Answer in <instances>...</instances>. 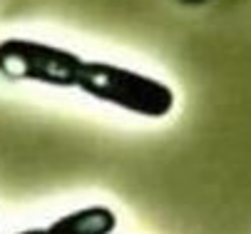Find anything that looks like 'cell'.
Returning a JSON list of instances; mask_svg holds the SVG:
<instances>
[{
	"label": "cell",
	"mask_w": 251,
	"mask_h": 234,
	"mask_svg": "<svg viewBox=\"0 0 251 234\" xmlns=\"http://www.w3.org/2000/svg\"><path fill=\"white\" fill-rule=\"evenodd\" d=\"M77 87L107 105H115L125 112L162 120L174 110V90L150 75H142L137 70L122 68L112 62H90L85 60Z\"/></svg>",
	"instance_id": "cell-1"
},
{
	"label": "cell",
	"mask_w": 251,
	"mask_h": 234,
	"mask_svg": "<svg viewBox=\"0 0 251 234\" xmlns=\"http://www.w3.org/2000/svg\"><path fill=\"white\" fill-rule=\"evenodd\" d=\"M85 60L57 45L8 38L0 43V75L15 82H40L50 87H77Z\"/></svg>",
	"instance_id": "cell-2"
},
{
	"label": "cell",
	"mask_w": 251,
	"mask_h": 234,
	"mask_svg": "<svg viewBox=\"0 0 251 234\" xmlns=\"http://www.w3.org/2000/svg\"><path fill=\"white\" fill-rule=\"evenodd\" d=\"M115 229H117V214L104 205L67 212L65 217L45 227L48 234H112Z\"/></svg>",
	"instance_id": "cell-3"
},
{
	"label": "cell",
	"mask_w": 251,
	"mask_h": 234,
	"mask_svg": "<svg viewBox=\"0 0 251 234\" xmlns=\"http://www.w3.org/2000/svg\"><path fill=\"white\" fill-rule=\"evenodd\" d=\"M18 234H48V232L43 227V229H25V232H18Z\"/></svg>",
	"instance_id": "cell-4"
}]
</instances>
